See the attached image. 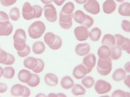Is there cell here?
<instances>
[{
    "label": "cell",
    "instance_id": "obj_19",
    "mask_svg": "<svg viewBox=\"0 0 130 97\" xmlns=\"http://www.w3.org/2000/svg\"><path fill=\"white\" fill-rule=\"evenodd\" d=\"M126 77V71L122 68L117 69L113 72L112 76V80L115 82H120L123 80Z\"/></svg>",
    "mask_w": 130,
    "mask_h": 97
},
{
    "label": "cell",
    "instance_id": "obj_4",
    "mask_svg": "<svg viewBox=\"0 0 130 97\" xmlns=\"http://www.w3.org/2000/svg\"><path fill=\"white\" fill-rule=\"evenodd\" d=\"M94 89L99 94H104L109 93L112 89V86L110 83L103 80H99L94 83Z\"/></svg>",
    "mask_w": 130,
    "mask_h": 97
},
{
    "label": "cell",
    "instance_id": "obj_29",
    "mask_svg": "<svg viewBox=\"0 0 130 97\" xmlns=\"http://www.w3.org/2000/svg\"><path fill=\"white\" fill-rule=\"evenodd\" d=\"M15 75V70L12 67H7L3 69V76L7 79H12Z\"/></svg>",
    "mask_w": 130,
    "mask_h": 97
},
{
    "label": "cell",
    "instance_id": "obj_32",
    "mask_svg": "<svg viewBox=\"0 0 130 97\" xmlns=\"http://www.w3.org/2000/svg\"><path fill=\"white\" fill-rule=\"evenodd\" d=\"M81 83L86 88L90 89L94 84V80L91 77H85L84 78H82Z\"/></svg>",
    "mask_w": 130,
    "mask_h": 97
},
{
    "label": "cell",
    "instance_id": "obj_35",
    "mask_svg": "<svg viewBox=\"0 0 130 97\" xmlns=\"http://www.w3.org/2000/svg\"><path fill=\"white\" fill-rule=\"evenodd\" d=\"M55 37H56V35L53 34V32H47L45 34L44 37V40L46 44L50 46L53 43V41H55Z\"/></svg>",
    "mask_w": 130,
    "mask_h": 97
},
{
    "label": "cell",
    "instance_id": "obj_9",
    "mask_svg": "<svg viewBox=\"0 0 130 97\" xmlns=\"http://www.w3.org/2000/svg\"><path fill=\"white\" fill-rule=\"evenodd\" d=\"M74 35L76 40L79 41H86L89 38V32L87 28L83 26H78L74 29Z\"/></svg>",
    "mask_w": 130,
    "mask_h": 97
},
{
    "label": "cell",
    "instance_id": "obj_2",
    "mask_svg": "<svg viewBox=\"0 0 130 97\" xmlns=\"http://www.w3.org/2000/svg\"><path fill=\"white\" fill-rule=\"evenodd\" d=\"M14 47L17 51H22L26 47V33L22 29H18L13 36Z\"/></svg>",
    "mask_w": 130,
    "mask_h": 97
},
{
    "label": "cell",
    "instance_id": "obj_48",
    "mask_svg": "<svg viewBox=\"0 0 130 97\" xmlns=\"http://www.w3.org/2000/svg\"><path fill=\"white\" fill-rule=\"evenodd\" d=\"M30 94H31V91H30L28 87L24 86V92H23V94L22 96L24 97H28L29 96Z\"/></svg>",
    "mask_w": 130,
    "mask_h": 97
},
{
    "label": "cell",
    "instance_id": "obj_50",
    "mask_svg": "<svg viewBox=\"0 0 130 97\" xmlns=\"http://www.w3.org/2000/svg\"><path fill=\"white\" fill-rule=\"evenodd\" d=\"M129 79H130V75H127V76H126V78H124V84H126V85H127V87H129Z\"/></svg>",
    "mask_w": 130,
    "mask_h": 97
},
{
    "label": "cell",
    "instance_id": "obj_14",
    "mask_svg": "<svg viewBox=\"0 0 130 97\" xmlns=\"http://www.w3.org/2000/svg\"><path fill=\"white\" fill-rule=\"evenodd\" d=\"M117 9V4L114 0H106L103 3V10L104 13L111 14L115 12Z\"/></svg>",
    "mask_w": 130,
    "mask_h": 97
},
{
    "label": "cell",
    "instance_id": "obj_41",
    "mask_svg": "<svg viewBox=\"0 0 130 97\" xmlns=\"http://www.w3.org/2000/svg\"><path fill=\"white\" fill-rule=\"evenodd\" d=\"M115 38V41H116V44L118 47H120L122 46V45L124 43V41H125V38L122 35L119 34H117L114 36Z\"/></svg>",
    "mask_w": 130,
    "mask_h": 97
},
{
    "label": "cell",
    "instance_id": "obj_18",
    "mask_svg": "<svg viewBox=\"0 0 130 97\" xmlns=\"http://www.w3.org/2000/svg\"><path fill=\"white\" fill-rule=\"evenodd\" d=\"M46 47L44 43L41 41H36L33 43L32 47V51L35 55H41L45 51Z\"/></svg>",
    "mask_w": 130,
    "mask_h": 97
},
{
    "label": "cell",
    "instance_id": "obj_23",
    "mask_svg": "<svg viewBox=\"0 0 130 97\" xmlns=\"http://www.w3.org/2000/svg\"><path fill=\"white\" fill-rule=\"evenodd\" d=\"M38 60L34 57H27L24 60V65L27 69L32 70L37 66Z\"/></svg>",
    "mask_w": 130,
    "mask_h": 97
},
{
    "label": "cell",
    "instance_id": "obj_55",
    "mask_svg": "<svg viewBox=\"0 0 130 97\" xmlns=\"http://www.w3.org/2000/svg\"><path fill=\"white\" fill-rule=\"evenodd\" d=\"M3 69L2 67H0V78L1 77L3 76Z\"/></svg>",
    "mask_w": 130,
    "mask_h": 97
},
{
    "label": "cell",
    "instance_id": "obj_24",
    "mask_svg": "<svg viewBox=\"0 0 130 97\" xmlns=\"http://www.w3.org/2000/svg\"><path fill=\"white\" fill-rule=\"evenodd\" d=\"M24 92V85L17 84L12 85L10 89V93L13 96H22Z\"/></svg>",
    "mask_w": 130,
    "mask_h": 97
},
{
    "label": "cell",
    "instance_id": "obj_11",
    "mask_svg": "<svg viewBox=\"0 0 130 97\" xmlns=\"http://www.w3.org/2000/svg\"><path fill=\"white\" fill-rule=\"evenodd\" d=\"M72 74L74 78L76 79H82L85 77L87 74H88L87 69L83 64L78 65L75 67H74Z\"/></svg>",
    "mask_w": 130,
    "mask_h": 97
},
{
    "label": "cell",
    "instance_id": "obj_7",
    "mask_svg": "<svg viewBox=\"0 0 130 97\" xmlns=\"http://www.w3.org/2000/svg\"><path fill=\"white\" fill-rule=\"evenodd\" d=\"M22 16L25 20H31L35 18V9L29 2H25L23 5Z\"/></svg>",
    "mask_w": 130,
    "mask_h": 97
},
{
    "label": "cell",
    "instance_id": "obj_5",
    "mask_svg": "<svg viewBox=\"0 0 130 97\" xmlns=\"http://www.w3.org/2000/svg\"><path fill=\"white\" fill-rule=\"evenodd\" d=\"M44 16L47 21L50 22H55L57 19L56 9L52 4L46 5L44 7Z\"/></svg>",
    "mask_w": 130,
    "mask_h": 97
},
{
    "label": "cell",
    "instance_id": "obj_26",
    "mask_svg": "<svg viewBox=\"0 0 130 97\" xmlns=\"http://www.w3.org/2000/svg\"><path fill=\"white\" fill-rule=\"evenodd\" d=\"M74 21L79 24H82L85 21L86 18V14L81 10H77L73 15Z\"/></svg>",
    "mask_w": 130,
    "mask_h": 97
},
{
    "label": "cell",
    "instance_id": "obj_52",
    "mask_svg": "<svg viewBox=\"0 0 130 97\" xmlns=\"http://www.w3.org/2000/svg\"><path fill=\"white\" fill-rule=\"evenodd\" d=\"M125 67V71L127 72H130V62H127V63L125 64L124 65Z\"/></svg>",
    "mask_w": 130,
    "mask_h": 97
},
{
    "label": "cell",
    "instance_id": "obj_8",
    "mask_svg": "<svg viewBox=\"0 0 130 97\" xmlns=\"http://www.w3.org/2000/svg\"><path fill=\"white\" fill-rule=\"evenodd\" d=\"M84 9L87 12L94 15L100 12V7L97 0H87L84 5Z\"/></svg>",
    "mask_w": 130,
    "mask_h": 97
},
{
    "label": "cell",
    "instance_id": "obj_1",
    "mask_svg": "<svg viewBox=\"0 0 130 97\" xmlns=\"http://www.w3.org/2000/svg\"><path fill=\"white\" fill-rule=\"evenodd\" d=\"M46 31L45 24L41 21H37L32 23L28 28L29 36L32 39L40 38Z\"/></svg>",
    "mask_w": 130,
    "mask_h": 97
},
{
    "label": "cell",
    "instance_id": "obj_28",
    "mask_svg": "<svg viewBox=\"0 0 130 97\" xmlns=\"http://www.w3.org/2000/svg\"><path fill=\"white\" fill-rule=\"evenodd\" d=\"M72 93L75 96L84 95L86 93V90L80 84H75L72 87Z\"/></svg>",
    "mask_w": 130,
    "mask_h": 97
},
{
    "label": "cell",
    "instance_id": "obj_27",
    "mask_svg": "<svg viewBox=\"0 0 130 97\" xmlns=\"http://www.w3.org/2000/svg\"><path fill=\"white\" fill-rule=\"evenodd\" d=\"M122 49L120 47L116 46V47H112L111 48V60H117L119 58H120L122 56Z\"/></svg>",
    "mask_w": 130,
    "mask_h": 97
},
{
    "label": "cell",
    "instance_id": "obj_3",
    "mask_svg": "<svg viewBox=\"0 0 130 97\" xmlns=\"http://www.w3.org/2000/svg\"><path fill=\"white\" fill-rule=\"evenodd\" d=\"M97 71L102 76L109 75L112 71V60L111 58L107 59L100 58L97 63Z\"/></svg>",
    "mask_w": 130,
    "mask_h": 97
},
{
    "label": "cell",
    "instance_id": "obj_22",
    "mask_svg": "<svg viewBox=\"0 0 130 97\" xmlns=\"http://www.w3.org/2000/svg\"><path fill=\"white\" fill-rule=\"evenodd\" d=\"M118 13L120 16H130V3L128 2H124L120 5L118 7Z\"/></svg>",
    "mask_w": 130,
    "mask_h": 97
},
{
    "label": "cell",
    "instance_id": "obj_58",
    "mask_svg": "<svg viewBox=\"0 0 130 97\" xmlns=\"http://www.w3.org/2000/svg\"><path fill=\"white\" fill-rule=\"evenodd\" d=\"M60 1H61V2H63V3H64V2L65 1H66V0H60Z\"/></svg>",
    "mask_w": 130,
    "mask_h": 97
},
{
    "label": "cell",
    "instance_id": "obj_44",
    "mask_svg": "<svg viewBox=\"0 0 130 97\" xmlns=\"http://www.w3.org/2000/svg\"><path fill=\"white\" fill-rule=\"evenodd\" d=\"M17 0H0L1 4L4 7H9L16 3Z\"/></svg>",
    "mask_w": 130,
    "mask_h": 97
},
{
    "label": "cell",
    "instance_id": "obj_54",
    "mask_svg": "<svg viewBox=\"0 0 130 97\" xmlns=\"http://www.w3.org/2000/svg\"><path fill=\"white\" fill-rule=\"evenodd\" d=\"M75 2L77 3V4L82 5L85 3L86 2H87V0H75Z\"/></svg>",
    "mask_w": 130,
    "mask_h": 97
},
{
    "label": "cell",
    "instance_id": "obj_43",
    "mask_svg": "<svg viewBox=\"0 0 130 97\" xmlns=\"http://www.w3.org/2000/svg\"><path fill=\"white\" fill-rule=\"evenodd\" d=\"M8 53L4 50H0V63L4 64L7 59Z\"/></svg>",
    "mask_w": 130,
    "mask_h": 97
},
{
    "label": "cell",
    "instance_id": "obj_16",
    "mask_svg": "<svg viewBox=\"0 0 130 97\" xmlns=\"http://www.w3.org/2000/svg\"><path fill=\"white\" fill-rule=\"evenodd\" d=\"M98 55L100 59L111 58V48L106 45H102L98 49Z\"/></svg>",
    "mask_w": 130,
    "mask_h": 97
},
{
    "label": "cell",
    "instance_id": "obj_37",
    "mask_svg": "<svg viewBox=\"0 0 130 97\" xmlns=\"http://www.w3.org/2000/svg\"><path fill=\"white\" fill-rule=\"evenodd\" d=\"M94 24V19L93 18L90 17V16H88V15L86 14V18L85 19V21L81 24V25L83 27H85L86 28H90L92 26V25Z\"/></svg>",
    "mask_w": 130,
    "mask_h": 97
},
{
    "label": "cell",
    "instance_id": "obj_57",
    "mask_svg": "<svg viewBox=\"0 0 130 97\" xmlns=\"http://www.w3.org/2000/svg\"><path fill=\"white\" fill-rule=\"evenodd\" d=\"M45 96L44 94H39V95H37V96Z\"/></svg>",
    "mask_w": 130,
    "mask_h": 97
},
{
    "label": "cell",
    "instance_id": "obj_25",
    "mask_svg": "<svg viewBox=\"0 0 130 97\" xmlns=\"http://www.w3.org/2000/svg\"><path fill=\"white\" fill-rule=\"evenodd\" d=\"M102 36V31L98 27H94L89 32V37L93 41H97L100 40Z\"/></svg>",
    "mask_w": 130,
    "mask_h": 97
},
{
    "label": "cell",
    "instance_id": "obj_53",
    "mask_svg": "<svg viewBox=\"0 0 130 97\" xmlns=\"http://www.w3.org/2000/svg\"><path fill=\"white\" fill-rule=\"evenodd\" d=\"M40 1H41L42 3L45 5L50 4L51 3H52V2H53V0H40Z\"/></svg>",
    "mask_w": 130,
    "mask_h": 97
},
{
    "label": "cell",
    "instance_id": "obj_39",
    "mask_svg": "<svg viewBox=\"0 0 130 97\" xmlns=\"http://www.w3.org/2000/svg\"><path fill=\"white\" fill-rule=\"evenodd\" d=\"M30 52H31V48L29 45H26V47H25L24 49H23L22 51H20L17 52L18 53V55L21 58H24L26 57V56H28L30 54Z\"/></svg>",
    "mask_w": 130,
    "mask_h": 97
},
{
    "label": "cell",
    "instance_id": "obj_30",
    "mask_svg": "<svg viewBox=\"0 0 130 97\" xmlns=\"http://www.w3.org/2000/svg\"><path fill=\"white\" fill-rule=\"evenodd\" d=\"M40 82V77L39 75H37L36 73L32 74V77H31V80H29V82H27V85L31 87H37L39 85Z\"/></svg>",
    "mask_w": 130,
    "mask_h": 97
},
{
    "label": "cell",
    "instance_id": "obj_6",
    "mask_svg": "<svg viewBox=\"0 0 130 97\" xmlns=\"http://www.w3.org/2000/svg\"><path fill=\"white\" fill-rule=\"evenodd\" d=\"M73 14H67L62 12H60L59 15V25L63 29L68 30L72 26Z\"/></svg>",
    "mask_w": 130,
    "mask_h": 97
},
{
    "label": "cell",
    "instance_id": "obj_10",
    "mask_svg": "<svg viewBox=\"0 0 130 97\" xmlns=\"http://www.w3.org/2000/svg\"><path fill=\"white\" fill-rule=\"evenodd\" d=\"M96 63V58L92 53L88 54L83 59V64L87 69V72L90 73Z\"/></svg>",
    "mask_w": 130,
    "mask_h": 97
},
{
    "label": "cell",
    "instance_id": "obj_47",
    "mask_svg": "<svg viewBox=\"0 0 130 97\" xmlns=\"http://www.w3.org/2000/svg\"><path fill=\"white\" fill-rule=\"evenodd\" d=\"M9 17L6 12L3 11H0V22L9 21Z\"/></svg>",
    "mask_w": 130,
    "mask_h": 97
},
{
    "label": "cell",
    "instance_id": "obj_46",
    "mask_svg": "<svg viewBox=\"0 0 130 97\" xmlns=\"http://www.w3.org/2000/svg\"><path fill=\"white\" fill-rule=\"evenodd\" d=\"M15 62V58L14 57V56L11 54H9L8 53L7 56V59L6 62H5V65H10L14 64Z\"/></svg>",
    "mask_w": 130,
    "mask_h": 97
},
{
    "label": "cell",
    "instance_id": "obj_20",
    "mask_svg": "<svg viewBox=\"0 0 130 97\" xmlns=\"http://www.w3.org/2000/svg\"><path fill=\"white\" fill-rule=\"evenodd\" d=\"M102 43L103 45H106L107 47H113L116 44L115 38L112 34H105L102 39Z\"/></svg>",
    "mask_w": 130,
    "mask_h": 97
},
{
    "label": "cell",
    "instance_id": "obj_31",
    "mask_svg": "<svg viewBox=\"0 0 130 97\" xmlns=\"http://www.w3.org/2000/svg\"><path fill=\"white\" fill-rule=\"evenodd\" d=\"M74 9H75V5L72 2H68L64 5L62 7L61 12L67 14H73Z\"/></svg>",
    "mask_w": 130,
    "mask_h": 97
},
{
    "label": "cell",
    "instance_id": "obj_56",
    "mask_svg": "<svg viewBox=\"0 0 130 97\" xmlns=\"http://www.w3.org/2000/svg\"><path fill=\"white\" fill-rule=\"evenodd\" d=\"M117 2H120V3H122V2H123L124 1V0H116Z\"/></svg>",
    "mask_w": 130,
    "mask_h": 97
},
{
    "label": "cell",
    "instance_id": "obj_36",
    "mask_svg": "<svg viewBox=\"0 0 130 97\" xmlns=\"http://www.w3.org/2000/svg\"><path fill=\"white\" fill-rule=\"evenodd\" d=\"M37 60H38V63H37V66L35 67V69H32V71L36 74L40 73V72H42L44 71V69L45 67V63L42 60L37 58Z\"/></svg>",
    "mask_w": 130,
    "mask_h": 97
},
{
    "label": "cell",
    "instance_id": "obj_12",
    "mask_svg": "<svg viewBox=\"0 0 130 97\" xmlns=\"http://www.w3.org/2000/svg\"><path fill=\"white\" fill-rule=\"evenodd\" d=\"M13 31V26L9 21L0 22V36H7Z\"/></svg>",
    "mask_w": 130,
    "mask_h": 97
},
{
    "label": "cell",
    "instance_id": "obj_17",
    "mask_svg": "<svg viewBox=\"0 0 130 97\" xmlns=\"http://www.w3.org/2000/svg\"><path fill=\"white\" fill-rule=\"evenodd\" d=\"M32 74L29 71L25 70V69H22L19 71L18 75V80L22 83H27L29 82L31 80Z\"/></svg>",
    "mask_w": 130,
    "mask_h": 97
},
{
    "label": "cell",
    "instance_id": "obj_49",
    "mask_svg": "<svg viewBox=\"0 0 130 97\" xmlns=\"http://www.w3.org/2000/svg\"><path fill=\"white\" fill-rule=\"evenodd\" d=\"M7 85L4 83H0V93H5L7 91Z\"/></svg>",
    "mask_w": 130,
    "mask_h": 97
},
{
    "label": "cell",
    "instance_id": "obj_38",
    "mask_svg": "<svg viewBox=\"0 0 130 97\" xmlns=\"http://www.w3.org/2000/svg\"><path fill=\"white\" fill-rule=\"evenodd\" d=\"M130 96L129 93L128 92H125L122 90H116L112 93V96L115 97H128Z\"/></svg>",
    "mask_w": 130,
    "mask_h": 97
},
{
    "label": "cell",
    "instance_id": "obj_21",
    "mask_svg": "<svg viewBox=\"0 0 130 97\" xmlns=\"http://www.w3.org/2000/svg\"><path fill=\"white\" fill-rule=\"evenodd\" d=\"M74 82L72 78L69 76H65L61 79V85L64 89H69L74 86Z\"/></svg>",
    "mask_w": 130,
    "mask_h": 97
},
{
    "label": "cell",
    "instance_id": "obj_40",
    "mask_svg": "<svg viewBox=\"0 0 130 97\" xmlns=\"http://www.w3.org/2000/svg\"><path fill=\"white\" fill-rule=\"evenodd\" d=\"M120 48L122 50H124L125 51L127 52L128 54L130 53V40L129 39L127 38H125V41H124V43L120 47Z\"/></svg>",
    "mask_w": 130,
    "mask_h": 97
},
{
    "label": "cell",
    "instance_id": "obj_15",
    "mask_svg": "<svg viewBox=\"0 0 130 97\" xmlns=\"http://www.w3.org/2000/svg\"><path fill=\"white\" fill-rule=\"evenodd\" d=\"M45 83L49 86L53 87L58 84L59 79L55 74L47 73L44 77Z\"/></svg>",
    "mask_w": 130,
    "mask_h": 97
},
{
    "label": "cell",
    "instance_id": "obj_34",
    "mask_svg": "<svg viewBox=\"0 0 130 97\" xmlns=\"http://www.w3.org/2000/svg\"><path fill=\"white\" fill-rule=\"evenodd\" d=\"M62 41L61 38L59 36H57L55 37V41H53V43L52 45L49 46L50 48L52 50H58L59 48H61V46H62Z\"/></svg>",
    "mask_w": 130,
    "mask_h": 97
},
{
    "label": "cell",
    "instance_id": "obj_51",
    "mask_svg": "<svg viewBox=\"0 0 130 97\" xmlns=\"http://www.w3.org/2000/svg\"><path fill=\"white\" fill-rule=\"evenodd\" d=\"M48 96H66L65 94L62 93H59V94H55V93H50L48 94Z\"/></svg>",
    "mask_w": 130,
    "mask_h": 97
},
{
    "label": "cell",
    "instance_id": "obj_42",
    "mask_svg": "<svg viewBox=\"0 0 130 97\" xmlns=\"http://www.w3.org/2000/svg\"><path fill=\"white\" fill-rule=\"evenodd\" d=\"M121 27L123 31H124L125 32H130V23L128 20H125V19L122 20L121 23Z\"/></svg>",
    "mask_w": 130,
    "mask_h": 97
},
{
    "label": "cell",
    "instance_id": "obj_13",
    "mask_svg": "<svg viewBox=\"0 0 130 97\" xmlns=\"http://www.w3.org/2000/svg\"><path fill=\"white\" fill-rule=\"evenodd\" d=\"M75 51L78 56H86L90 51V46L89 43H79L75 47Z\"/></svg>",
    "mask_w": 130,
    "mask_h": 97
},
{
    "label": "cell",
    "instance_id": "obj_33",
    "mask_svg": "<svg viewBox=\"0 0 130 97\" xmlns=\"http://www.w3.org/2000/svg\"><path fill=\"white\" fill-rule=\"evenodd\" d=\"M9 17L12 21H18L20 17V12L18 8L14 7L12 8L9 12Z\"/></svg>",
    "mask_w": 130,
    "mask_h": 97
},
{
    "label": "cell",
    "instance_id": "obj_45",
    "mask_svg": "<svg viewBox=\"0 0 130 97\" xmlns=\"http://www.w3.org/2000/svg\"><path fill=\"white\" fill-rule=\"evenodd\" d=\"M33 7L35 9V18H40L42 14V8L39 5H33Z\"/></svg>",
    "mask_w": 130,
    "mask_h": 97
},
{
    "label": "cell",
    "instance_id": "obj_59",
    "mask_svg": "<svg viewBox=\"0 0 130 97\" xmlns=\"http://www.w3.org/2000/svg\"><path fill=\"white\" fill-rule=\"evenodd\" d=\"M0 50H1V46H0Z\"/></svg>",
    "mask_w": 130,
    "mask_h": 97
}]
</instances>
